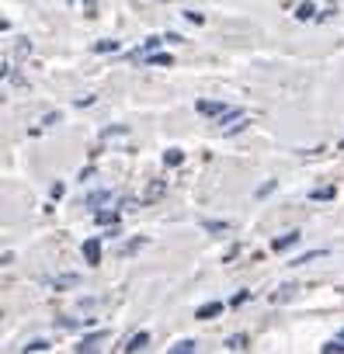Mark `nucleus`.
Listing matches in <instances>:
<instances>
[{"mask_svg": "<svg viewBox=\"0 0 344 354\" xmlns=\"http://www.w3.org/2000/svg\"><path fill=\"white\" fill-rule=\"evenodd\" d=\"M240 129H247V115H244L240 108H230V111L219 118V132H223V136H233V132H240Z\"/></svg>", "mask_w": 344, "mask_h": 354, "instance_id": "obj_1", "label": "nucleus"}, {"mask_svg": "<svg viewBox=\"0 0 344 354\" xmlns=\"http://www.w3.org/2000/svg\"><path fill=\"white\" fill-rule=\"evenodd\" d=\"M195 111H199L202 118H223V115H226L230 108H226L223 101H209V97H199V101H195Z\"/></svg>", "mask_w": 344, "mask_h": 354, "instance_id": "obj_2", "label": "nucleus"}, {"mask_svg": "<svg viewBox=\"0 0 344 354\" xmlns=\"http://www.w3.org/2000/svg\"><path fill=\"white\" fill-rule=\"evenodd\" d=\"M80 254H84V261H87L91 268H98V264H101V240H98V236L84 240V243H80Z\"/></svg>", "mask_w": 344, "mask_h": 354, "instance_id": "obj_3", "label": "nucleus"}, {"mask_svg": "<svg viewBox=\"0 0 344 354\" xmlns=\"http://www.w3.org/2000/svg\"><path fill=\"white\" fill-rule=\"evenodd\" d=\"M108 333L105 330H98V333H87L80 344H77V354H101V340H105Z\"/></svg>", "mask_w": 344, "mask_h": 354, "instance_id": "obj_4", "label": "nucleus"}, {"mask_svg": "<svg viewBox=\"0 0 344 354\" xmlns=\"http://www.w3.org/2000/svg\"><path fill=\"white\" fill-rule=\"evenodd\" d=\"M146 344H150V333L139 330V333H132V337L122 344V354H139V351H146Z\"/></svg>", "mask_w": 344, "mask_h": 354, "instance_id": "obj_5", "label": "nucleus"}, {"mask_svg": "<svg viewBox=\"0 0 344 354\" xmlns=\"http://www.w3.org/2000/svg\"><path fill=\"white\" fill-rule=\"evenodd\" d=\"M299 240H302V233H296V230H292V233H282V236H275V240H271V250H275V254H282V250L296 247Z\"/></svg>", "mask_w": 344, "mask_h": 354, "instance_id": "obj_6", "label": "nucleus"}, {"mask_svg": "<svg viewBox=\"0 0 344 354\" xmlns=\"http://www.w3.org/2000/svg\"><path fill=\"white\" fill-rule=\"evenodd\" d=\"M316 15H320V8L313 4V0H302V4L296 8V21H316Z\"/></svg>", "mask_w": 344, "mask_h": 354, "instance_id": "obj_7", "label": "nucleus"}, {"mask_svg": "<svg viewBox=\"0 0 344 354\" xmlns=\"http://www.w3.org/2000/svg\"><path fill=\"white\" fill-rule=\"evenodd\" d=\"M118 49H122L118 39H98V42L91 46V53H98V56H108V53H118Z\"/></svg>", "mask_w": 344, "mask_h": 354, "instance_id": "obj_8", "label": "nucleus"}, {"mask_svg": "<svg viewBox=\"0 0 344 354\" xmlns=\"http://www.w3.org/2000/svg\"><path fill=\"white\" fill-rule=\"evenodd\" d=\"M108 202H111V192H105V188L94 192V195H87V209H91V212H101Z\"/></svg>", "mask_w": 344, "mask_h": 354, "instance_id": "obj_9", "label": "nucleus"}, {"mask_svg": "<svg viewBox=\"0 0 344 354\" xmlns=\"http://www.w3.org/2000/svg\"><path fill=\"white\" fill-rule=\"evenodd\" d=\"M163 192H167V185H163V181H150V185H146V195H143V205H150V202L163 198Z\"/></svg>", "mask_w": 344, "mask_h": 354, "instance_id": "obj_10", "label": "nucleus"}, {"mask_svg": "<svg viewBox=\"0 0 344 354\" xmlns=\"http://www.w3.org/2000/svg\"><path fill=\"white\" fill-rule=\"evenodd\" d=\"M94 223L98 226H118V209H101V212H94Z\"/></svg>", "mask_w": 344, "mask_h": 354, "instance_id": "obj_11", "label": "nucleus"}, {"mask_svg": "<svg viewBox=\"0 0 344 354\" xmlns=\"http://www.w3.org/2000/svg\"><path fill=\"white\" fill-rule=\"evenodd\" d=\"M316 257H327V250H323V247H316V250H306V254L292 257L289 264H292V268H302V264H309V261H316Z\"/></svg>", "mask_w": 344, "mask_h": 354, "instance_id": "obj_12", "label": "nucleus"}, {"mask_svg": "<svg viewBox=\"0 0 344 354\" xmlns=\"http://www.w3.org/2000/svg\"><path fill=\"white\" fill-rule=\"evenodd\" d=\"M181 163H185V149H174V146L163 149V167H181Z\"/></svg>", "mask_w": 344, "mask_h": 354, "instance_id": "obj_13", "label": "nucleus"}, {"mask_svg": "<svg viewBox=\"0 0 344 354\" xmlns=\"http://www.w3.org/2000/svg\"><path fill=\"white\" fill-rule=\"evenodd\" d=\"M334 198H337V188H330V185H327V188H313V192H309V202H334Z\"/></svg>", "mask_w": 344, "mask_h": 354, "instance_id": "obj_14", "label": "nucleus"}, {"mask_svg": "<svg viewBox=\"0 0 344 354\" xmlns=\"http://www.w3.org/2000/svg\"><path fill=\"white\" fill-rule=\"evenodd\" d=\"M219 313H223V302H206V306H199L195 316H199V319H216Z\"/></svg>", "mask_w": 344, "mask_h": 354, "instance_id": "obj_15", "label": "nucleus"}, {"mask_svg": "<svg viewBox=\"0 0 344 354\" xmlns=\"http://www.w3.org/2000/svg\"><path fill=\"white\" fill-rule=\"evenodd\" d=\"M296 288H299L296 281H289V285H278V292L271 295V302H289V299L296 295Z\"/></svg>", "mask_w": 344, "mask_h": 354, "instance_id": "obj_16", "label": "nucleus"}, {"mask_svg": "<svg viewBox=\"0 0 344 354\" xmlns=\"http://www.w3.org/2000/svg\"><path fill=\"white\" fill-rule=\"evenodd\" d=\"M146 63H150V66H170V63H174V56L160 49V53H150V56H146Z\"/></svg>", "mask_w": 344, "mask_h": 354, "instance_id": "obj_17", "label": "nucleus"}, {"mask_svg": "<svg viewBox=\"0 0 344 354\" xmlns=\"http://www.w3.org/2000/svg\"><path fill=\"white\" fill-rule=\"evenodd\" d=\"M202 226H206V233H216V236L219 233H230V223L226 219H206Z\"/></svg>", "mask_w": 344, "mask_h": 354, "instance_id": "obj_18", "label": "nucleus"}, {"mask_svg": "<svg viewBox=\"0 0 344 354\" xmlns=\"http://www.w3.org/2000/svg\"><path fill=\"white\" fill-rule=\"evenodd\" d=\"M49 285H56V288L63 292V288H70V285H80V274H73V271H70V274H60V278H53Z\"/></svg>", "mask_w": 344, "mask_h": 354, "instance_id": "obj_19", "label": "nucleus"}, {"mask_svg": "<svg viewBox=\"0 0 344 354\" xmlns=\"http://www.w3.org/2000/svg\"><path fill=\"white\" fill-rule=\"evenodd\" d=\"M39 351H49V340H46V337H35V340H28V344L21 347V354H39Z\"/></svg>", "mask_w": 344, "mask_h": 354, "instance_id": "obj_20", "label": "nucleus"}, {"mask_svg": "<svg viewBox=\"0 0 344 354\" xmlns=\"http://www.w3.org/2000/svg\"><path fill=\"white\" fill-rule=\"evenodd\" d=\"M28 53H32V39H25V35H21V39L15 42V63H18V59H25Z\"/></svg>", "mask_w": 344, "mask_h": 354, "instance_id": "obj_21", "label": "nucleus"}, {"mask_svg": "<svg viewBox=\"0 0 344 354\" xmlns=\"http://www.w3.org/2000/svg\"><path fill=\"white\" fill-rule=\"evenodd\" d=\"M56 122H60V111H46V115H42V125H35V129H32V136H39L42 129H53Z\"/></svg>", "mask_w": 344, "mask_h": 354, "instance_id": "obj_22", "label": "nucleus"}, {"mask_svg": "<svg viewBox=\"0 0 344 354\" xmlns=\"http://www.w3.org/2000/svg\"><path fill=\"white\" fill-rule=\"evenodd\" d=\"M163 42H167L163 35H150V39H143V49H146V53H160Z\"/></svg>", "mask_w": 344, "mask_h": 354, "instance_id": "obj_23", "label": "nucleus"}, {"mask_svg": "<svg viewBox=\"0 0 344 354\" xmlns=\"http://www.w3.org/2000/svg\"><path fill=\"white\" fill-rule=\"evenodd\" d=\"M125 132H129L125 125H108V129L98 136V142H105V139H115V136H125Z\"/></svg>", "mask_w": 344, "mask_h": 354, "instance_id": "obj_24", "label": "nucleus"}, {"mask_svg": "<svg viewBox=\"0 0 344 354\" xmlns=\"http://www.w3.org/2000/svg\"><path fill=\"white\" fill-rule=\"evenodd\" d=\"M167 354H195V340H181V344H174Z\"/></svg>", "mask_w": 344, "mask_h": 354, "instance_id": "obj_25", "label": "nucleus"}, {"mask_svg": "<svg viewBox=\"0 0 344 354\" xmlns=\"http://www.w3.org/2000/svg\"><path fill=\"white\" fill-rule=\"evenodd\" d=\"M143 243H146V240H143V236H136V240H129V243H125V247H122V257H132V254H136V250H139V247H143Z\"/></svg>", "mask_w": 344, "mask_h": 354, "instance_id": "obj_26", "label": "nucleus"}, {"mask_svg": "<svg viewBox=\"0 0 344 354\" xmlns=\"http://www.w3.org/2000/svg\"><path fill=\"white\" fill-rule=\"evenodd\" d=\"M226 347H233V351H240V347H247V333H233V337L226 340Z\"/></svg>", "mask_w": 344, "mask_h": 354, "instance_id": "obj_27", "label": "nucleus"}, {"mask_svg": "<svg viewBox=\"0 0 344 354\" xmlns=\"http://www.w3.org/2000/svg\"><path fill=\"white\" fill-rule=\"evenodd\" d=\"M181 15H185V18H188L192 25H199V28L206 25V15H202V11H181Z\"/></svg>", "mask_w": 344, "mask_h": 354, "instance_id": "obj_28", "label": "nucleus"}, {"mask_svg": "<svg viewBox=\"0 0 344 354\" xmlns=\"http://www.w3.org/2000/svg\"><path fill=\"white\" fill-rule=\"evenodd\" d=\"M56 326H63V330H77V326H80V319H73V316H60V319H56Z\"/></svg>", "mask_w": 344, "mask_h": 354, "instance_id": "obj_29", "label": "nucleus"}, {"mask_svg": "<svg viewBox=\"0 0 344 354\" xmlns=\"http://www.w3.org/2000/svg\"><path fill=\"white\" fill-rule=\"evenodd\" d=\"M84 4V18H98V0H80Z\"/></svg>", "mask_w": 344, "mask_h": 354, "instance_id": "obj_30", "label": "nucleus"}, {"mask_svg": "<svg viewBox=\"0 0 344 354\" xmlns=\"http://www.w3.org/2000/svg\"><path fill=\"white\" fill-rule=\"evenodd\" d=\"M275 188H278V185H275V181H264V185H261V188H257V192H254V195H257V198H268V195H271V192H275Z\"/></svg>", "mask_w": 344, "mask_h": 354, "instance_id": "obj_31", "label": "nucleus"}, {"mask_svg": "<svg viewBox=\"0 0 344 354\" xmlns=\"http://www.w3.org/2000/svg\"><path fill=\"white\" fill-rule=\"evenodd\" d=\"M163 39H167V46H181V42H185L181 32H163Z\"/></svg>", "mask_w": 344, "mask_h": 354, "instance_id": "obj_32", "label": "nucleus"}, {"mask_svg": "<svg viewBox=\"0 0 344 354\" xmlns=\"http://www.w3.org/2000/svg\"><path fill=\"white\" fill-rule=\"evenodd\" d=\"M341 351H344V347H341L337 340H330V344H323V351H320V354H341Z\"/></svg>", "mask_w": 344, "mask_h": 354, "instance_id": "obj_33", "label": "nucleus"}, {"mask_svg": "<svg viewBox=\"0 0 344 354\" xmlns=\"http://www.w3.org/2000/svg\"><path fill=\"white\" fill-rule=\"evenodd\" d=\"M63 192H66V185H63V181H56V185L49 188V195H53V198H63Z\"/></svg>", "mask_w": 344, "mask_h": 354, "instance_id": "obj_34", "label": "nucleus"}, {"mask_svg": "<svg viewBox=\"0 0 344 354\" xmlns=\"http://www.w3.org/2000/svg\"><path fill=\"white\" fill-rule=\"evenodd\" d=\"M247 299H251V292H237V295H233V299H230V306H244V302H247Z\"/></svg>", "mask_w": 344, "mask_h": 354, "instance_id": "obj_35", "label": "nucleus"}, {"mask_svg": "<svg viewBox=\"0 0 344 354\" xmlns=\"http://www.w3.org/2000/svg\"><path fill=\"white\" fill-rule=\"evenodd\" d=\"M94 104V94H84V97H77V108H91Z\"/></svg>", "mask_w": 344, "mask_h": 354, "instance_id": "obj_36", "label": "nucleus"}, {"mask_svg": "<svg viewBox=\"0 0 344 354\" xmlns=\"http://www.w3.org/2000/svg\"><path fill=\"white\" fill-rule=\"evenodd\" d=\"M91 177H94V167H84V170H80V177H77V181H84V185H87Z\"/></svg>", "mask_w": 344, "mask_h": 354, "instance_id": "obj_37", "label": "nucleus"}, {"mask_svg": "<svg viewBox=\"0 0 344 354\" xmlns=\"http://www.w3.org/2000/svg\"><path fill=\"white\" fill-rule=\"evenodd\" d=\"M330 18H334V8H327V11H320V15H316V21H330Z\"/></svg>", "mask_w": 344, "mask_h": 354, "instance_id": "obj_38", "label": "nucleus"}, {"mask_svg": "<svg viewBox=\"0 0 344 354\" xmlns=\"http://www.w3.org/2000/svg\"><path fill=\"white\" fill-rule=\"evenodd\" d=\"M334 340H337V344H341V347H344V330H341V333H337V337H334Z\"/></svg>", "mask_w": 344, "mask_h": 354, "instance_id": "obj_39", "label": "nucleus"}, {"mask_svg": "<svg viewBox=\"0 0 344 354\" xmlns=\"http://www.w3.org/2000/svg\"><path fill=\"white\" fill-rule=\"evenodd\" d=\"M66 4H70V8H73V4H77V0H66Z\"/></svg>", "mask_w": 344, "mask_h": 354, "instance_id": "obj_40", "label": "nucleus"}, {"mask_svg": "<svg viewBox=\"0 0 344 354\" xmlns=\"http://www.w3.org/2000/svg\"><path fill=\"white\" fill-rule=\"evenodd\" d=\"M156 4H167V0H156Z\"/></svg>", "mask_w": 344, "mask_h": 354, "instance_id": "obj_41", "label": "nucleus"}, {"mask_svg": "<svg viewBox=\"0 0 344 354\" xmlns=\"http://www.w3.org/2000/svg\"><path fill=\"white\" fill-rule=\"evenodd\" d=\"M341 149H344V139H341Z\"/></svg>", "mask_w": 344, "mask_h": 354, "instance_id": "obj_42", "label": "nucleus"}]
</instances>
